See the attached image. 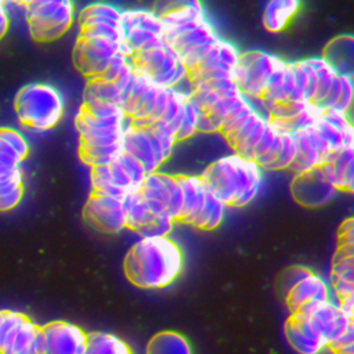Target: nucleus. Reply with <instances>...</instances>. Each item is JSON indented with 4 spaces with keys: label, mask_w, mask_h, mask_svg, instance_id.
Returning a JSON list of instances; mask_svg holds the SVG:
<instances>
[{
    "label": "nucleus",
    "mask_w": 354,
    "mask_h": 354,
    "mask_svg": "<svg viewBox=\"0 0 354 354\" xmlns=\"http://www.w3.org/2000/svg\"><path fill=\"white\" fill-rule=\"evenodd\" d=\"M183 252L167 236L141 238L126 253V278L141 289H162L177 279L183 271Z\"/></svg>",
    "instance_id": "nucleus-1"
},
{
    "label": "nucleus",
    "mask_w": 354,
    "mask_h": 354,
    "mask_svg": "<svg viewBox=\"0 0 354 354\" xmlns=\"http://www.w3.org/2000/svg\"><path fill=\"white\" fill-rule=\"evenodd\" d=\"M201 178L218 201L234 207H242L252 202L261 185V173L256 162L236 153L209 165Z\"/></svg>",
    "instance_id": "nucleus-2"
},
{
    "label": "nucleus",
    "mask_w": 354,
    "mask_h": 354,
    "mask_svg": "<svg viewBox=\"0 0 354 354\" xmlns=\"http://www.w3.org/2000/svg\"><path fill=\"white\" fill-rule=\"evenodd\" d=\"M18 120L33 130L44 131L55 127L65 109L62 94L51 84L29 83L18 90L14 98Z\"/></svg>",
    "instance_id": "nucleus-3"
},
{
    "label": "nucleus",
    "mask_w": 354,
    "mask_h": 354,
    "mask_svg": "<svg viewBox=\"0 0 354 354\" xmlns=\"http://www.w3.org/2000/svg\"><path fill=\"white\" fill-rule=\"evenodd\" d=\"M30 37L50 43L69 30L75 21V7L69 0H32L24 3Z\"/></svg>",
    "instance_id": "nucleus-4"
},
{
    "label": "nucleus",
    "mask_w": 354,
    "mask_h": 354,
    "mask_svg": "<svg viewBox=\"0 0 354 354\" xmlns=\"http://www.w3.org/2000/svg\"><path fill=\"white\" fill-rule=\"evenodd\" d=\"M145 177L144 167L123 153L111 165L90 169L91 192L124 199L130 194L140 192Z\"/></svg>",
    "instance_id": "nucleus-5"
},
{
    "label": "nucleus",
    "mask_w": 354,
    "mask_h": 354,
    "mask_svg": "<svg viewBox=\"0 0 354 354\" xmlns=\"http://www.w3.org/2000/svg\"><path fill=\"white\" fill-rule=\"evenodd\" d=\"M134 66L160 87H176L189 72L165 40L133 55Z\"/></svg>",
    "instance_id": "nucleus-6"
},
{
    "label": "nucleus",
    "mask_w": 354,
    "mask_h": 354,
    "mask_svg": "<svg viewBox=\"0 0 354 354\" xmlns=\"http://www.w3.org/2000/svg\"><path fill=\"white\" fill-rule=\"evenodd\" d=\"M285 64L279 57L266 51L252 50L239 55L234 79L241 93L248 98H260L271 75Z\"/></svg>",
    "instance_id": "nucleus-7"
},
{
    "label": "nucleus",
    "mask_w": 354,
    "mask_h": 354,
    "mask_svg": "<svg viewBox=\"0 0 354 354\" xmlns=\"http://www.w3.org/2000/svg\"><path fill=\"white\" fill-rule=\"evenodd\" d=\"M140 194L153 216H166L173 221L180 220L183 194L176 176L162 171L149 173L140 188Z\"/></svg>",
    "instance_id": "nucleus-8"
},
{
    "label": "nucleus",
    "mask_w": 354,
    "mask_h": 354,
    "mask_svg": "<svg viewBox=\"0 0 354 354\" xmlns=\"http://www.w3.org/2000/svg\"><path fill=\"white\" fill-rule=\"evenodd\" d=\"M119 53H126L122 41L102 37L77 36L72 57L76 69L88 80L101 77L111 61Z\"/></svg>",
    "instance_id": "nucleus-9"
},
{
    "label": "nucleus",
    "mask_w": 354,
    "mask_h": 354,
    "mask_svg": "<svg viewBox=\"0 0 354 354\" xmlns=\"http://www.w3.org/2000/svg\"><path fill=\"white\" fill-rule=\"evenodd\" d=\"M130 119L116 116L109 119H95L79 109L75 118V127L79 133L77 148H101L123 144V137Z\"/></svg>",
    "instance_id": "nucleus-10"
},
{
    "label": "nucleus",
    "mask_w": 354,
    "mask_h": 354,
    "mask_svg": "<svg viewBox=\"0 0 354 354\" xmlns=\"http://www.w3.org/2000/svg\"><path fill=\"white\" fill-rule=\"evenodd\" d=\"M83 218L100 232L116 234L126 228L123 199L91 192L83 206Z\"/></svg>",
    "instance_id": "nucleus-11"
},
{
    "label": "nucleus",
    "mask_w": 354,
    "mask_h": 354,
    "mask_svg": "<svg viewBox=\"0 0 354 354\" xmlns=\"http://www.w3.org/2000/svg\"><path fill=\"white\" fill-rule=\"evenodd\" d=\"M123 151L136 159L147 174L158 171L166 162L160 144L149 126H136L130 122L123 137Z\"/></svg>",
    "instance_id": "nucleus-12"
},
{
    "label": "nucleus",
    "mask_w": 354,
    "mask_h": 354,
    "mask_svg": "<svg viewBox=\"0 0 354 354\" xmlns=\"http://www.w3.org/2000/svg\"><path fill=\"white\" fill-rule=\"evenodd\" d=\"M336 191L337 189L325 177L321 166L296 174L290 183L293 199L306 207H317L328 203L335 196Z\"/></svg>",
    "instance_id": "nucleus-13"
},
{
    "label": "nucleus",
    "mask_w": 354,
    "mask_h": 354,
    "mask_svg": "<svg viewBox=\"0 0 354 354\" xmlns=\"http://www.w3.org/2000/svg\"><path fill=\"white\" fill-rule=\"evenodd\" d=\"M293 134L296 141V156L289 169L296 174L319 167L328 160L332 151L314 126L297 130Z\"/></svg>",
    "instance_id": "nucleus-14"
},
{
    "label": "nucleus",
    "mask_w": 354,
    "mask_h": 354,
    "mask_svg": "<svg viewBox=\"0 0 354 354\" xmlns=\"http://www.w3.org/2000/svg\"><path fill=\"white\" fill-rule=\"evenodd\" d=\"M43 354H83L87 333L68 321H53L41 326Z\"/></svg>",
    "instance_id": "nucleus-15"
},
{
    "label": "nucleus",
    "mask_w": 354,
    "mask_h": 354,
    "mask_svg": "<svg viewBox=\"0 0 354 354\" xmlns=\"http://www.w3.org/2000/svg\"><path fill=\"white\" fill-rule=\"evenodd\" d=\"M158 14L163 26V40L167 44L206 21L203 7L199 1L178 3Z\"/></svg>",
    "instance_id": "nucleus-16"
},
{
    "label": "nucleus",
    "mask_w": 354,
    "mask_h": 354,
    "mask_svg": "<svg viewBox=\"0 0 354 354\" xmlns=\"http://www.w3.org/2000/svg\"><path fill=\"white\" fill-rule=\"evenodd\" d=\"M1 354H43L41 326L25 315L8 335Z\"/></svg>",
    "instance_id": "nucleus-17"
},
{
    "label": "nucleus",
    "mask_w": 354,
    "mask_h": 354,
    "mask_svg": "<svg viewBox=\"0 0 354 354\" xmlns=\"http://www.w3.org/2000/svg\"><path fill=\"white\" fill-rule=\"evenodd\" d=\"M28 153V141L19 131L0 127V177L21 169Z\"/></svg>",
    "instance_id": "nucleus-18"
},
{
    "label": "nucleus",
    "mask_w": 354,
    "mask_h": 354,
    "mask_svg": "<svg viewBox=\"0 0 354 354\" xmlns=\"http://www.w3.org/2000/svg\"><path fill=\"white\" fill-rule=\"evenodd\" d=\"M325 300H329V286L319 275L314 272L297 282L285 293V303L292 314L308 303Z\"/></svg>",
    "instance_id": "nucleus-19"
},
{
    "label": "nucleus",
    "mask_w": 354,
    "mask_h": 354,
    "mask_svg": "<svg viewBox=\"0 0 354 354\" xmlns=\"http://www.w3.org/2000/svg\"><path fill=\"white\" fill-rule=\"evenodd\" d=\"M337 76L354 80V35H339L333 37L321 55Z\"/></svg>",
    "instance_id": "nucleus-20"
},
{
    "label": "nucleus",
    "mask_w": 354,
    "mask_h": 354,
    "mask_svg": "<svg viewBox=\"0 0 354 354\" xmlns=\"http://www.w3.org/2000/svg\"><path fill=\"white\" fill-rule=\"evenodd\" d=\"M176 180L183 194V207L180 213V220L188 224H194V221L199 217L205 206L207 188L205 187L201 176L176 174Z\"/></svg>",
    "instance_id": "nucleus-21"
},
{
    "label": "nucleus",
    "mask_w": 354,
    "mask_h": 354,
    "mask_svg": "<svg viewBox=\"0 0 354 354\" xmlns=\"http://www.w3.org/2000/svg\"><path fill=\"white\" fill-rule=\"evenodd\" d=\"M300 7L297 0H272L263 11V26L271 33L283 30Z\"/></svg>",
    "instance_id": "nucleus-22"
},
{
    "label": "nucleus",
    "mask_w": 354,
    "mask_h": 354,
    "mask_svg": "<svg viewBox=\"0 0 354 354\" xmlns=\"http://www.w3.org/2000/svg\"><path fill=\"white\" fill-rule=\"evenodd\" d=\"M329 282L337 300L354 292V256L332 260Z\"/></svg>",
    "instance_id": "nucleus-23"
},
{
    "label": "nucleus",
    "mask_w": 354,
    "mask_h": 354,
    "mask_svg": "<svg viewBox=\"0 0 354 354\" xmlns=\"http://www.w3.org/2000/svg\"><path fill=\"white\" fill-rule=\"evenodd\" d=\"M145 354H192V347L181 333L162 330L149 339Z\"/></svg>",
    "instance_id": "nucleus-24"
},
{
    "label": "nucleus",
    "mask_w": 354,
    "mask_h": 354,
    "mask_svg": "<svg viewBox=\"0 0 354 354\" xmlns=\"http://www.w3.org/2000/svg\"><path fill=\"white\" fill-rule=\"evenodd\" d=\"M98 102L118 104L122 106V91L113 82L104 80L102 77L88 79L83 91L82 105Z\"/></svg>",
    "instance_id": "nucleus-25"
},
{
    "label": "nucleus",
    "mask_w": 354,
    "mask_h": 354,
    "mask_svg": "<svg viewBox=\"0 0 354 354\" xmlns=\"http://www.w3.org/2000/svg\"><path fill=\"white\" fill-rule=\"evenodd\" d=\"M83 354H133L131 348L116 335L109 332L87 333Z\"/></svg>",
    "instance_id": "nucleus-26"
},
{
    "label": "nucleus",
    "mask_w": 354,
    "mask_h": 354,
    "mask_svg": "<svg viewBox=\"0 0 354 354\" xmlns=\"http://www.w3.org/2000/svg\"><path fill=\"white\" fill-rule=\"evenodd\" d=\"M123 206L126 214V228L134 232H138L155 218L140 192L127 195L123 199Z\"/></svg>",
    "instance_id": "nucleus-27"
},
{
    "label": "nucleus",
    "mask_w": 354,
    "mask_h": 354,
    "mask_svg": "<svg viewBox=\"0 0 354 354\" xmlns=\"http://www.w3.org/2000/svg\"><path fill=\"white\" fill-rule=\"evenodd\" d=\"M24 196L22 167L0 177V212H10L18 206Z\"/></svg>",
    "instance_id": "nucleus-28"
},
{
    "label": "nucleus",
    "mask_w": 354,
    "mask_h": 354,
    "mask_svg": "<svg viewBox=\"0 0 354 354\" xmlns=\"http://www.w3.org/2000/svg\"><path fill=\"white\" fill-rule=\"evenodd\" d=\"M216 39H218V36L216 35L214 29L212 28V25L207 21H205L198 28L174 39L169 46L171 48H174V51L178 54V57H183L185 53H188L194 47L202 44V43L210 41V40H216Z\"/></svg>",
    "instance_id": "nucleus-29"
},
{
    "label": "nucleus",
    "mask_w": 354,
    "mask_h": 354,
    "mask_svg": "<svg viewBox=\"0 0 354 354\" xmlns=\"http://www.w3.org/2000/svg\"><path fill=\"white\" fill-rule=\"evenodd\" d=\"M283 332L290 347L299 354H319L325 346L303 333L289 317L283 325Z\"/></svg>",
    "instance_id": "nucleus-30"
},
{
    "label": "nucleus",
    "mask_w": 354,
    "mask_h": 354,
    "mask_svg": "<svg viewBox=\"0 0 354 354\" xmlns=\"http://www.w3.org/2000/svg\"><path fill=\"white\" fill-rule=\"evenodd\" d=\"M308 65L313 68L315 76H317V90L314 94V98L311 102L319 104L328 91L330 90L335 77L337 76L335 71L330 68V65L322 58V57H314V58H307Z\"/></svg>",
    "instance_id": "nucleus-31"
},
{
    "label": "nucleus",
    "mask_w": 354,
    "mask_h": 354,
    "mask_svg": "<svg viewBox=\"0 0 354 354\" xmlns=\"http://www.w3.org/2000/svg\"><path fill=\"white\" fill-rule=\"evenodd\" d=\"M122 11L112 4L106 3H94L83 7L79 12V26H84L94 22H104V21H115L120 22Z\"/></svg>",
    "instance_id": "nucleus-32"
},
{
    "label": "nucleus",
    "mask_w": 354,
    "mask_h": 354,
    "mask_svg": "<svg viewBox=\"0 0 354 354\" xmlns=\"http://www.w3.org/2000/svg\"><path fill=\"white\" fill-rule=\"evenodd\" d=\"M187 100H188V97L184 95L183 93H180L177 88L167 87V105H166V109H165V113H163L160 122L169 124V127L174 133L181 122Z\"/></svg>",
    "instance_id": "nucleus-33"
},
{
    "label": "nucleus",
    "mask_w": 354,
    "mask_h": 354,
    "mask_svg": "<svg viewBox=\"0 0 354 354\" xmlns=\"http://www.w3.org/2000/svg\"><path fill=\"white\" fill-rule=\"evenodd\" d=\"M296 156V141L292 131H281V147L275 159L266 167L270 170H282L290 167Z\"/></svg>",
    "instance_id": "nucleus-34"
},
{
    "label": "nucleus",
    "mask_w": 354,
    "mask_h": 354,
    "mask_svg": "<svg viewBox=\"0 0 354 354\" xmlns=\"http://www.w3.org/2000/svg\"><path fill=\"white\" fill-rule=\"evenodd\" d=\"M310 101H296V102H281V104H271L264 106L267 112V118L271 120L278 122H289L295 119L308 104Z\"/></svg>",
    "instance_id": "nucleus-35"
},
{
    "label": "nucleus",
    "mask_w": 354,
    "mask_h": 354,
    "mask_svg": "<svg viewBox=\"0 0 354 354\" xmlns=\"http://www.w3.org/2000/svg\"><path fill=\"white\" fill-rule=\"evenodd\" d=\"M268 124V118L266 116H261L253 126V129L250 130L249 136L236 147L234 148L235 153L243 159H249V160H253V152H254V148L257 145V142L260 141L266 127Z\"/></svg>",
    "instance_id": "nucleus-36"
},
{
    "label": "nucleus",
    "mask_w": 354,
    "mask_h": 354,
    "mask_svg": "<svg viewBox=\"0 0 354 354\" xmlns=\"http://www.w3.org/2000/svg\"><path fill=\"white\" fill-rule=\"evenodd\" d=\"M199 115H201V111L187 100L181 122L176 130V141L187 140L196 133V124H198Z\"/></svg>",
    "instance_id": "nucleus-37"
},
{
    "label": "nucleus",
    "mask_w": 354,
    "mask_h": 354,
    "mask_svg": "<svg viewBox=\"0 0 354 354\" xmlns=\"http://www.w3.org/2000/svg\"><path fill=\"white\" fill-rule=\"evenodd\" d=\"M152 133L155 134L156 140L159 141L160 144V148H162V152H163V156L165 159L167 160L169 156L171 155L173 152V148H174V144L177 142L176 141V133L169 127V124L160 122V120H156V122H152L149 124Z\"/></svg>",
    "instance_id": "nucleus-38"
},
{
    "label": "nucleus",
    "mask_w": 354,
    "mask_h": 354,
    "mask_svg": "<svg viewBox=\"0 0 354 354\" xmlns=\"http://www.w3.org/2000/svg\"><path fill=\"white\" fill-rule=\"evenodd\" d=\"M314 127L321 134V137L325 140V142L328 144V147L330 148L332 152L343 148V137H342L340 130H337L329 122H326L325 119H322L319 116L318 120L314 123Z\"/></svg>",
    "instance_id": "nucleus-39"
},
{
    "label": "nucleus",
    "mask_w": 354,
    "mask_h": 354,
    "mask_svg": "<svg viewBox=\"0 0 354 354\" xmlns=\"http://www.w3.org/2000/svg\"><path fill=\"white\" fill-rule=\"evenodd\" d=\"M253 112H256V109H254V106L252 105V102L248 101L243 106L235 109L234 112H231V113L224 119L220 133L224 134V137H225V136H228L230 133L235 131Z\"/></svg>",
    "instance_id": "nucleus-40"
},
{
    "label": "nucleus",
    "mask_w": 354,
    "mask_h": 354,
    "mask_svg": "<svg viewBox=\"0 0 354 354\" xmlns=\"http://www.w3.org/2000/svg\"><path fill=\"white\" fill-rule=\"evenodd\" d=\"M173 220L166 216H155V218L137 234L141 238H162L167 236L173 228Z\"/></svg>",
    "instance_id": "nucleus-41"
},
{
    "label": "nucleus",
    "mask_w": 354,
    "mask_h": 354,
    "mask_svg": "<svg viewBox=\"0 0 354 354\" xmlns=\"http://www.w3.org/2000/svg\"><path fill=\"white\" fill-rule=\"evenodd\" d=\"M80 111H83L84 113L95 119H109L116 116H124L123 108L118 104H105V102L88 104V105H82Z\"/></svg>",
    "instance_id": "nucleus-42"
},
{
    "label": "nucleus",
    "mask_w": 354,
    "mask_h": 354,
    "mask_svg": "<svg viewBox=\"0 0 354 354\" xmlns=\"http://www.w3.org/2000/svg\"><path fill=\"white\" fill-rule=\"evenodd\" d=\"M25 317V314L14 310H0V354L6 340L15 325Z\"/></svg>",
    "instance_id": "nucleus-43"
},
{
    "label": "nucleus",
    "mask_w": 354,
    "mask_h": 354,
    "mask_svg": "<svg viewBox=\"0 0 354 354\" xmlns=\"http://www.w3.org/2000/svg\"><path fill=\"white\" fill-rule=\"evenodd\" d=\"M261 116H263V115H261L259 111L253 112L235 131H232V133H230L228 136H225V140H227V142L232 147V149L236 148V147L249 136V133H250V130L253 129L254 123H256Z\"/></svg>",
    "instance_id": "nucleus-44"
},
{
    "label": "nucleus",
    "mask_w": 354,
    "mask_h": 354,
    "mask_svg": "<svg viewBox=\"0 0 354 354\" xmlns=\"http://www.w3.org/2000/svg\"><path fill=\"white\" fill-rule=\"evenodd\" d=\"M340 82H342L340 95H339V100H337L336 105L332 109L347 113L348 108L351 106V104L354 101V80L340 76Z\"/></svg>",
    "instance_id": "nucleus-45"
},
{
    "label": "nucleus",
    "mask_w": 354,
    "mask_h": 354,
    "mask_svg": "<svg viewBox=\"0 0 354 354\" xmlns=\"http://www.w3.org/2000/svg\"><path fill=\"white\" fill-rule=\"evenodd\" d=\"M217 55L224 65H227L228 68H231L234 71L239 62L241 54L238 53V50L234 44L220 39L217 43Z\"/></svg>",
    "instance_id": "nucleus-46"
},
{
    "label": "nucleus",
    "mask_w": 354,
    "mask_h": 354,
    "mask_svg": "<svg viewBox=\"0 0 354 354\" xmlns=\"http://www.w3.org/2000/svg\"><path fill=\"white\" fill-rule=\"evenodd\" d=\"M133 61V57L126 54V53H119L108 65L106 71L104 72V75L101 76L104 80L108 82H115L118 79V76L123 72V69Z\"/></svg>",
    "instance_id": "nucleus-47"
},
{
    "label": "nucleus",
    "mask_w": 354,
    "mask_h": 354,
    "mask_svg": "<svg viewBox=\"0 0 354 354\" xmlns=\"http://www.w3.org/2000/svg\"><path fill=\"white\" fill-rule=\"evenodd\" d=\"M310 274H311V271H310L308 268H306V267H301V266L292 267V268H289V270L283 274V277H282V285L285 286V289H286V292H288L292 286H295V285H296L297 282H300L301 279L307 278Z\"/></svg>",
    "instance_id": "nucleus-48"
},
{
    "label": "nucleus",
    "mask_w": 354,
    "mask_h": 354,
    "mask_svg": "<svg viewBox=\"0 0 354 354\" xmlns=\"http://www.w3.org/2000/svg\"><path fill=\"white\" fill-rule=\"evenodd\" d=\"M217 201H218V199L207 189V192H206V199H205V206H203V209H202L199 217H198V218L194 221V224H192L195 228H199V230H203V228H205V225H206V223H207V220H209V217H210V214H212V212H213V209H214Z\"/></svg>",
    "instance_id": "nucleus-49"
},
{
    "label": "nucleus",
    "mask_w": 354,
    "mask_h": 354,
    "mask_svg": "<svg viewBox=\"0 0 354 354\" xmlns=\"http://www.w3.org/2000/svg\"><path fill=\"white\" fill-rule=\"evenodd\" d=\"M220 130H221V122H218L210 113L201 112L198 124H196V131H199V133H220Z\"/></svg>",
    "instance_id": "nucleus-50"
},
{
    "label": "nucleus",
    "mask_w": 354,
    "mask_h": 354,
    "mask_svg": "<svg viewBox=\"0 0 354 354\" xmlns=\"http://www.w3.org/2000/svg\"><path fill=\"white\" fill-rule=\"evenodd\" d=\"M337 245H354V217L346 218L339 225Z\"/></svg>",
    "instance_id": "nucleus-51"
},
{
    "label": "nucleus",
    "mask_w": 354,
    "mask_h": 354,
    "mask_svg": "<svg viewBox=\"0 0 354 354\" xmlns=\"http://www.w3.org/2000/svg\"><path fill=\"white\" fill-rule=\"evenodd\" d=\"M225 210H227V205L223 203L221 201H217V203H216V206H214V209H213V212H212V214H210V217H209L203 230L210 231V230L217 228L221 224L223 218H224Z\"/></svg>",
    "instance_id": "nucleus-52"
},
{
    "label": "nucleus",
    "mask_w": 354,
    "mask_h": 354,
    "mask_svg": "<svg viewBox=\"0 0 354 354\" xmlns=\"http://www.w3.org/2000/svg\"><path fill=\"white\" fill-rule=\"evenodd\" d=\"M166 105H167V87H160L159 94H158V100H156V104H155V108H153V112L149 116V122L151 123L162 119V116L165 113V109H166Z\"/></svg>",
    "instance_id": "nucleus-53"
},
{
    "label": "nucleus",
    "mask_w": 354,
    "mask_h": 354,
    "mask_svg": "<svg viewBox=\"0 0 354 354\" xmlns=\"http://www.w3.org/2000/svg\"><path fill=\"white\" fill-rule=\"evenodd\" d=\"M10 25V15L7 11V7L3 1H0V40L6 36Z\"/></svg>",
    "instance_id": "nucleus-54"
},
{
    "label": "nucleus",
    "mask_w": 354,
    "mask_h": 354,
    "mask_svg": "<svg viewBox=\"0 0 354 354\" xmlns=\"http://www.w3.org/2000/svg\"><path fill=\"white\" fill-rule=\"evenodd\" d=\"M337 303H339V306L346 311V314H347L351 319H354V292L350 293L348 296H346V297L337 300Z\"/></svg>",
    "instance_id": "nucleus-55"
}]
</instances>
